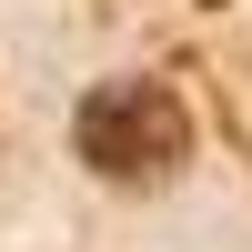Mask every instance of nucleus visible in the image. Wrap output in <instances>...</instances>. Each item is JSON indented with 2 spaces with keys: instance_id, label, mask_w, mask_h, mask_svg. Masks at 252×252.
<instances>
[{
  "instance_id": "f257e3e1",
  "label": "nucleus",
  "mask_w": 252,
  "mask_h": 252,
  "mask_svg": "<svg viewBox=\"0 0 252 252\" xmlns=\"http://www.w3.org/2000/svg\"><path fill=\"white\" fill-rule=\"evenodd\" d=\"M182 152H192V121L161 81H111L81 101V161L101 182H172Z\"/></svg>"
}]
</instances>
